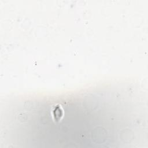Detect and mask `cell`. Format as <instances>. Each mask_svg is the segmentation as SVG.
Wrapping results in <instances>:
<instances>
[{"label": "cell", "mask_w": 148, "mask_h": 148, "mask_svg": "<svg viewBox=\"0 0 148 148\" xmlns=\"http://www.w3.org/2000/svg\"><path fill=\"white\" fill-rule=\"evenodd\" d=\"M51 114L53 120L56 121H59L61 120L64 115V110L60 105H56L52 108Z\"/></svg>", "instance_id": "cell-1"}]
</instances>
